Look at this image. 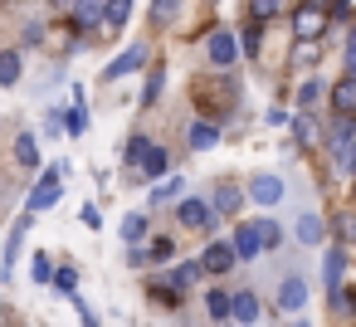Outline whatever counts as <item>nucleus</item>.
I'll use <instances>...</instances> for the list:
<instances>
[{
    "instance_id": "obj_1",
    "label": "nucleus",
    "mask_w": 356,
    "mask_h": 327,
    "mask_svg": "<svg viewBox=\"0 0 356 327\" xmlns=\"http://www.w3.org/2000/svg\"><path fill=\"white\" fill-rule=\"evenodd\" d=\"M322 30H327V10H322V6H302V10L293 15V35H298V45H307V40L317 45Z\"/></svg>"
},
{
    "instance_id": "obj_2",
    "label": "nucleus",
    "mask_w": 356,
    "mask_h": 327,
    "mask_svg": "<svg viewBox=\"0 0 356 327\" xmlns=\"http://www.w3.org/2000/svg\"><path fill=\"white\" fill-rule=\"evenodd\" d=\"M205 54H210V64H215V69H229V64L239 59V40H234L229 30H215V35L205 40Z\"/></svg>"
},
{
    "instance_id": "obj_3",
    "label": "nucleus",
    "mask_w": 356,
    "mask_h": 327,
    "mask_svg": "<svg viewBox=\"0 0 356 327\" xmlns=\"http://www.w3.org/2000/svg\"><path fill=\"white\" fill-rule=\"evenodd\" d=\"M229 249H234V259H254V254H264L259 220H244V225H234V239H229Z\"/></svg>"
},
{
    "instance_id": "obj_4",
    "label": "nucleus",
    "mask_w": 356,
    "mask_h": 327,
    "mask_svg": "<svg viewBox=\"0 0 356 327\" xmlns=\"http://www.w3.org/2000/svg\"><path fill=\"white\" fill-rule=\"evenodd\" d=\"M59 171H64V161H59V166H49V171H44V181L35 186V196H30V215H35V210H49V205H59Z\"/></svg>"
},
{
    "instance_id": "obj_5",
    "label": "nucleus",
    "mask_w": 356,
    "mask_h": 327,
    "mask_svg": "<svg viewBox=\"0 0 356 327\" xmlns=\"http://www.w3.org/2000/svg\"><path fill=\"white\" fill-rule=\"evenodd\" d=\"M176 215H181V225H191V230H210V220H215V210H210L200 196H186V200L176 205Z\"/></svg>"
},
{
    "instance_id": "obj_6",
    "label": "nucleus",
    "mask_w": 356,
    "mask_h": 327,
    "mask_svg": "<svg viewBox=\"0 0 356 327\" xmlns=\"http://www.w3.org/2000/svg\"><path fill=\"white\" fill-rule=\"evenodd\" d=\"M137 69H147V45H132L122 59H113L103 69V79H122V74H137Z\"/></svg>"
},
{
    "instance_id": "obj_7",
    "label": "nucleus",
    "mask_w": 356,
    "mask_h": 327,
    "mask_svg": "<svg viewBox=\"0 0 356 327\" xmlns=\"http://www.w3.org/2000/svg\"><path fill=\"white\" fill-rule=\"evenodd\" d=\"M351 147H356V118H341V122L332 127V157H337V161H346V157H351Z\"/></svg>"
},
{
    "instance_id": "obj_8",
    "label": "nucleus",
    "mask_w": 356,
    "mask_h": 327,
    "mask_svg": "<svg viewBox=\"0 0 356 327\" xmlns=\"http://www.w3.org/2000/svg\"><path fill=\"white\" fill-rule=\"evenodd\" d=\"M229 269H234V249L229 244H210L200 254V273H229Z\"/></svg>"
},
{
    "instance_id": "obj_9",
    "label": "nucleus",
    "mask_w": 356,
    "mask_h": 327,
    "mask_svg": "<svg viewBox=\"0 0 356 327\" xmlns=\"http://www.w3.org/2000/svg\"><path fill=\"white\" fill-rule=\"evenodd\" d=\"M332 108H337V118H356V79L351 74L332 88Z\"/></svg>"
},
{
    "instance_id": "obj_10",
    "label": "nucleus",
    "mask_w": 356,
    "mask_h": 327,
    "mask_svg": "<svg viewBox=\"0 0 356 327\" xmlns=\"http://www.w3.org/2000/svg\"><path fill=\"white\" fill-rule=\"evenodd\" d=\"M98 20H103V0H74V15H69L74 30H93Z\"/></svg>"
},
{
    "instance_id": "obj_11",
    "label": "nucleus",
    "mask_w": 356,
    "mask_h": 327,
    "mask_svg": "<svg viewBox=\"0 0 356 327\" xmlns=\"http://www.w3.org/2000/svg\"><path fill=\"white\" fill-rule=\"evenodd\" d=\"M132 15V0H103V35H118Z\"/></svg>"
},
{
    "instance_id": "obj_12",
    "label": "nucleus",
    "mask_w": 356,
    "mask_h": 327,
    "mask_svg": "<svg viewBox=\"0 0 356 327\" xmlns=\"http://www.w3.org/2000/svg\"><path fill=\"white\" fill-rule=\"evenodd\" d=\"M249 196H254L259 205H278V200H283V181H278V176H254Z\"/></svg>"
},
{
    "instance_id": "obj_13",
    "label": "nucleus",
    "mask_w": 356,
    "mask_h": 327,
    "mask_svg": "<svg viewBox=\"0 0 356 327\" xmlns=\"http://www.w3.org/2000/svg\"><path fill=\"white\" fill-rule=\"evenodd\" d=\"M239 200H244V196H239V186H234V181H220V186H215V205H210V210L234 215V210H239Z\"/></svg>"
},
{
    "instance_id": "obj_14",
    "label": "nucleus",
    "mask_w": 356,
    "mask_h": 327,
    "mask_svg": "<svg viewBox=\"0 0 356 327\" xmlns=\"http://www.w3.org/2000/svg\"><path fill=\"white\" fill-rule=\"evenodd\" d=\"M229 317H234V322H244V327H249V322H259V298H254V293H234Z\"/></svg>"
},
{
    "instance_id": "obj_15",
    "label": "nucleus",
    "mask_w": 356,
    "mask_h": 327,
    "mask_svg": "<svg viewBox=\"0 0 356 327\" xmlns=\"http://www.w3.org/2000/svg\"><path fill=\"white\" fill-rule=\"evenodd\" d=\"M302 303H307V283H302V278H288V283H283V293H278V308L298 312Z\"/></svg>"
},
{
    "instance_id": "obj_16",
    "label": "nucleus",
    "mask_w": 356,
    "mask_h": 327,
    "mask_svg": "<svg viewBox=\"0 0 356 327\" xmlns=\"http://www.w3.org/2000/svg\"><path fill=\"white\" fill-rule=\"evenodd\" d=\"M25 230H30V215H20V225L10 230V249H6V259H0V278H10V264H15V249L25 244Z\"/></svg>"
},
{
    "instance_id": "obj_17",
    "label": "nucleus",
    "mask_w": 356,
    "mask_h": 327,
    "mask_svg": "<svg viewBox=\"0 0 356 327\" xmlns=\"http://www.w3.org/2000/svg\"><path fill=\"white\" fill-rule=\"evenodd\" d=\"M215 142H220V127L215 122H191V147L195 152H210Z\"/></svg>"
},
{
    "instance_id": "obj_18",
    "label": "nucleus",
    "mask_w": 356,
    "mask_h": 327,
    "mask_svg": "<svg viewBox=\"0 0 356 327\" xmlns=\"http://www.w3.org/2000/svg\"><path fill=\"white\" fill-rule=\"evenodd\" d=\"M195 278H200V264H181V269H176V273H171V278H166L161 288H166V293L176 298V293H181V288H191Z\"/></svg>"
},
{
    "instance_id": "obj_19",
    "label": "nucleus",
    "mask_w": 356,
    "mask_h": 327,
    "mask_svg": "<svg viewBox=\"0 0 356 327\" xmlns=\"http://www.w3.org/2000/svg\"><path fill=\"white\" fill-rule=\"evenodd\" d=\"M15 161H20V166H40V142H35L30 132L15 137Z\"/></svg>"
},
{
    "instance_id": "obj_20",
    "label": "nucleus",
    "mask_w": 356,
    "mask_h": 327,
    "mask_svg": "<svg viewBox=\"0 0 356 327\" xmlns=\"http://www.w3.org/2000/svg\"><path fill=\"white\" fill-rule=\"evenodd\" d=\"M152 147H156V142H152V137H142V132H137V137H132V142H127V166H132V171H142V161H147V157H152Z\"/></svg>"
},
{
    "instance_id": "obj_21",
    "label": "nucleus",
    "mask_w": 356,
    "mask_h": 327,
    "mask_svg": "<svg viewBox=\"0 0 356 327\" xmlns=\"http://www.w3.org/2000/svg\"><path fill=\"white\" fill-rule=\"evenodd\" d=\"M229 303H234V293H225V288H210V293H205L210 317H229Z\"/></svg>"
},
{
    "instance_id": "obj_22",
    "label": "nucleus",
    "mask_w": 356,
    "mask_h": 327,
    "mask_svg": "<svg viewBox=\"0 0 356 327\" xmlns=\"http://www.w3.org/2000/svg\"><path fill=\"white\" fill-rule=\"evenodd\" d=\"M161 83H166V69H161V64H156V69H152V74H147V93H142V108H152V103H156V98H161Z\"/></svg>"
},
{
    "instance_id": "obj_23",
    "label": "nucleus",
    "mask_w": 356,
    "mask_h": 327,
    "mask_svg": "<svg viewBox=\"0 0 356 327\" xmlns=\"http://www.w3.org/2000/svg\"><path fill=\"white\" fill-rule=\"evenodd\" d=\"M166 166H171V157H166V147H152V157L142 161V176H166Z\"/></svg>"
},
{
    "instance_id": "obj_24",
    "label": "nucleus",
    "mask_w": 356,
    "mask_h": 327,
    "mask_svg": "<svg viewBox=\"0 0 356 327\" xmlns=\"http://www.w3.org/2000/svg\"><path fill=\"white\" fill-rule=\"evenodd\" d=\"M298 239H302V244H317V239H322V220H317V215H302V220H298Z\"/></svg>"
},
{
    "instance_id": "obj_25",
    "label": "nucleus",
    "mask_w": 356,
    "mask_h": 327,
    "mask_svg": "<svg viewBox=\"0 0 356 327\" xmlns=\"http://www.w3.org/2000/svg\"><path fill=\"white\" fill-rule=\"evenodd\" d=\"M278 6H283V0H249V15H254V25L273 20V15H278Z\"/></svg>"
},
{
    "instance_id": "obj_26",
    "label": "nucleus",
    "mask_w": 356,
    "mask_h": 327,
    "mask_svg": "<svg viewBox=\"0 0 356 327\" xmlns=\"http://www.w3.org/2000/svg\"><path fill=\"white\" fill-rule=\"evenodd\" d=\"M0 83H20V54H0Z\"/></svg>"
},
{
    "instance_id": "obj_27",
    "label": "nucleus",
    "mask_w": 356,
    "mask_h": 327,
    "mask_svg": "<svg viewBox=\"0 0 356 327\" xmlns=\"http://www.w3.org/2000/svg\"><path fill=\"white\" fill-rule=\"evenodd\" d=\"M79 132H88V108H83V98L69 108V137H79Z\"/></svg>"
},
{
    "instance_id": "obj_28",
    "label": "nucleus",
    "mask_w": 356,
    "mask_h": 327,
    "mask_svg": "<svg viewBox=\"0 0 356 327\" xmlns=\"http://www.w3.org/2000/svg\"><path fill=\"white\" fill-rule=\"evenodd\" d=\"M142 234H147V215H127V220H122V239H127V244H137Z\"/></svg>"
},
{
    "instance_id": "obj_29",
    "label": "nucleus",
    "mask_w": 356,
    "mask_h": 327,
    "mask_svg": "<svg viewBox=\"0 0 356 327\" xmlns=\"http://www.w3.org/2000/svg\"><path fill=\"white\" fill-rule=\"evenodd\" d=\"M341 264H346L341 249H332V254H327V288H332V293L341 288Z\"/></svg>"
},
{
    "instance_id": "obj_30",
    "label": "nucleus",
    "mask_w": 356,
    "mask_h": 327,
    "mask_svg": "<svg viewBox=\"0 0 356 327\" xmlns=\"http://www.w3.org/2000/svg\"><path fill=\"white\" fill-rule=\"evenodd\" d=\"M322 93H327V88H322V83H317V79H307V83H302V88H298V108H312V103H317V98H322Z\"/></svg>"
},
{
    "instance_id": "obj_31",
    "label": "nucleus",
    "mask_w": 356,
    "mask_h": 327,
    "mask_svg": "<svg viewBox=\"0 0 356 327\" xmlns=\"http://www.w3.org/2000/svg\"><path fill=\"white\" fill-rule=\"evenodd\" d=\"M171 254H176V244H171L166 234H156V239H152V249H147V259H156V264H166Z\"/></svg>"
},
{
    "instance_id": "obj_32",
    "label": "nucleus",
    "mask_w": 356,
    "mask_h": 327,
    "mask_svg": "<svg viewBox=\"0 0 356 327\" xmlns=\"http://www.w3.org/2000/svg\"><path fill=\"white\" fill-rule=\"evenodd\" d=\"M259 234H264V249H278V239H283L278 220H259Z\"/></svg>"
},
{
    "instance_id": "obj_33",
    "label": "nucleus",
    "mask_w": 356,
    "mask_h": 327,
    "mask_svg": "<svg viewBox=\"0 0 356 327\" xmlns=\"http://www.w3.org/2000/svg\"><path fill=\"white\" fill-rule=\"evenodd\" d=\"M293 132H298V142H317V137H322L312 118H298V122H293Z\"/></svg>"
},
{
    "instance_id": "obj_34",
    "label": "nucleus",
    "mask_w": 356,
    "mask_h": 327,
    "mask_svg": "<svg viewBox=\"0 0 356 327\" xmlns=\"http://www.w3.org/2000/svg\"><path fill=\"white\" fill-rule=\"evenodd\" d=\"M30 273H35V283H49V278H54V269H49V259H44V249L35 254V264H30Z\"/></svg>"
},
{
    "instance_id": "obj_35",
    "label": "nucleus",
    "mask_w": 356,
    "mask_h": 327,
    "mask_svg": "<svg viewBox=\"0 0 356 327\" xmlns=\"http://www.w3.org/2000/svg\"><path fill=\"white\" fill-rule=\"evenodd\" d=\"M74 283H79V273H74V269H59V273H54V288H59V293H69V298L79 293Z\"/></svg>"
},
{
    "instance_id": "obj_36",
    "label": "nucleus",
    "mask_w": 356,
    "mask_h": 327,
    "mask_svg": "<svg viewBox=\"0 0 356 327\" xmlns=\"http://www.w3.org/2000/svg\"><path fill=\"white\" fill-rule=\"evenodd\" d=\"M181 10V0H152V20H171Z\"/></svg>"
},
{
    "instance_id": "obj_37",
    "label": "nucleus",
    "mask_w": 356,
    "mask_h": 327,
    "mask_svg": "<svg viewBox=\"0 0 356 327\" xmlns=\"http://www.w3.org/2000/svg\"><path fill=\"white\" fill-rule=\"evenodd\" d=\"M171 196H181V186H176V181H166V186H156V191H152V205H161V200H171Z\"/></svg>"
},
{
    "instance_id": "obj_38",
    "label": "nucleus",
    "mask_w": 356,
    "mask_h": 327,
    "mask_svg": "<svg viewBox=\"0 0 356 327\" xmlns=\"http://www.w3.org/2000/svg\"><path fill=\"white\" fill-rule=\"evenodd\" d=\"M337 234H341L346 244H356V220H351V215H341V220H337Z\"/></svg>"
},
{
    "instance_id": "obj_39",
    "label": "nucleus",
    "mask_w": 356,
    "mask_h": 327,
    "mask_svg": "<svg viewBox=\"0 0 356 327\" xmlns=\"http://www.w3.org/2000/svg\"><path fill=\"white\" fill-rule=\"evenodd\" d=\"M239 49H249V54H254V49H259V25H249V30H244V35H239Z\"/></svg>"
},
{
    "instance_id": "obj_40",
    "label": "nucleus",
    "mask_w": 356,
    "mask_h": 327,
    "mask_svg": "<svg viewBox=\"0 0 356 327\" xmlns=\"http://www.w3.org/2000/svg\"><path fill=\"white\" fill-rule=\"evenodd\" d=\"M346 74H351V79H356V30H351V35H346Z\"/></svg>"
},
{
    "instance_id": "obj_41",
    "label": "nucleus",
    "mask_w": 356,
    "mask_h": 327,
    "mask_svg": "<svg viewBox=\"0 0 356 327\" xmlns=\"http://www.w3.org/2000/svg\"><path fill=\"white\" fill-rule=\"evenodd\" d=\"M346 10H351V0H327V20L332 15H346Z\"/></svg>"
},
{
    "instance_id": "obj_42",
    "label": "nucleus",
    "mask_w": 356,
    "mask_h": 327,
    "mask_svg": "<svg viewBox=\"0 0 356 327\" xmlns=\"http://www.w3.org/2000/svg\"><path fill=\"white\" fill-rule=\"evenodd\" d=\"M298 64H307V59H317V45H298V54H293Z\"/></svg>"
},
{
    "instance_id": "obj_43",
    "label": "nucleus",
    "mask_w": 356,
    "mask_h": 327,
    "mask_svg": "<svg viewBox=\"0 0 356 327\" xmlns=\"http://www.w3.org/2000/svg\"><path fill=\"white\" fill-rule=\"evenodd\" d=\"M341 166H346V171H351V176H356V147H351V157H346V161H341Z\"/></svg>"
},
{
    "instance_id": "obj_44",
    "label": "nucleus",
    "mask_w": 356,
    "mask_h": 327,
    "mask_svg": "<svg viewBox=\"0 0 356 327\" xmlns=\"http://www.w3.org/2000/svg\"><path fill=\"white\" fill-rule=\"evenodd\" d=\"M293 327H307V322H293Z\"/></svg>"
},
{
    "instance_id": "obj_45",
    "label": "nucleus",
    "mask_w": 356,
    "mask_h": 327,
    "mask_svg": "<svg viewBox=\"0 0 356 327\" xmlns=\"http://www.w3.org/2000/svg\"><path fill=\"white\" fill-rule=\"evenodd\" d=\"M307 6H317V0H307Z\"/></svg>"
}]
</instances>
